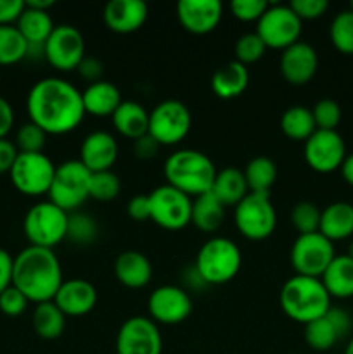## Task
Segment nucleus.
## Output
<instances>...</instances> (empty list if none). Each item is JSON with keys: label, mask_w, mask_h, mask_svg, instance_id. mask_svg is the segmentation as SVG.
I'll return each mask as SVG.
<instances>
[{"label": "nucleus", "mask_w": 353, "mask_h": 354, "mask_svg": "<svg viewBox=\"0 0 353 354\" xmlns=\"http://www.w3.org/2000/svg\"><path fill=\"white\" fill-rule=\"evenodd\" d=\"M31 123L47 135H66L76 130L85 118L82 92L71 82L47 76L35 83L26 97Z\"/></svg>", "instance_id": "f257e3e1"}, {"label": "nucleus", "mask_w": 353, "mask_h": 354, "mask_svg": "<svg viewBox=\"0 0 353 354\" xmlns=\"http://www.w3.org/2000/svg\"><path fill=\"white\" fill-rule=\"evenodd\" d=\"M62 282V268L54 249L28 245L14 258L12 286L30 303L52 301Z\"/></svg>", "instance_id": "f03ea898"}, {"label": "nucleus", "mask_w": 353, "mask_h": 354, "mask_svg": "<svg viewBox=\"0 0 353 354\" xmlns=\"http://www.w3.org/2000/svg\"><path fill=\"white\" fill-rule=\"evenodd\" d=\"M163 171L166 183L189 196L190 199L210 192L217 176L213 161L196 149H180L172 152L166 158Z\"/></svg>", "instance_id": "7ed1b4c3"}, {"label": "nucleus", "mask_w": 353, "mask_h": 354, "mask_svg": "<svg viewBox=\"0 0 353 354\" xmlns=\"http://www.w3.org/2000/svg\"><path fill=\"white\" fill-rule=\"evenodd\" d=\"M279 304L287 318L308 325L331 310V296L320 279L294 275L280 287Z\"/></svg>", "instance_id": "20e7f679"}, {"label": "nucleus", "mask_w": 353, "mask_h": 354, "mask_svg": "<svg viewBox=\"0 0 353 354\" xmlns=\"http://www.w3.org/2000/svg\"><path fill=\"white\" fill-rule=\"evenodd\" d=\"M241 265V249L234 241L211 237L197 251L194 270L206 286H224L237 277Z\"/></svg>", "instance_id": "39448f33"}, {"label": "nucleus", "mask_w": 353, "mask_h": 354, "mask_svg": "<svg viewBox=\"0 0 353 354\" xmlns=\"http://www.w3.org/2000/svg\"><path fill=\"white\" fill-rule=\"evenodd\" d=\"M92 173L78 161L69 159L55 166L54 180L48 189V201L68 214L75 213L90 197Z\"/></svg>", "instance_id": "423d86ee"}, {"label": "nucleus", "mask_w": 353, "mask_h": 354, "mask_svg": "<svg viewBox=\"0 0 353 354\" xmlns=\"http://www.w3.org/2000/svg\"><path fill=\"white\" fill-rule=\"evenodd\" d=\"M69 214L51 201L33 204L24 214L23 230L30 245L54 249L68 234Z\"/></svg>", "instance_id": "0eeeda50"}, {"label": "nucleus", "mask_w": 353, "mask_h": 354, "mask_svg": "<svg viewBox=\"0 0 353 354\" xmlns=\"http://www.w3.org/2000/svg\"><path fill=\"white\" fill-rule=\"evenodd\" d=\"M234 223L239 234L248 241L260 242L269 239L277 227V213L270 194L248 192L234 207Z\"/></svg>", "instance_id": "6e6552de"}, {"label": "nucleus", "mask_w": 353, "mask_h": 354, "mask_svg": "<svg viewBox=\"0 0 353 354\" xmlns=\"http://www.w3.org/2000/svg\"><path fill=\"white\" fill-rule=\"evenodd\" d=\"M192 116L189 107L180 100H163L149 113L147 133L159 145H176L189 135Z\"/></svg>", "instance_id": "1a4fd4ad"}, {"label": "nucleus", "mask_w": 353, "mask_h": 354, "mask_svg": "<svg viewBox=\"0 0 353 354\" xmlns=\"http://www.w3.org/2000/svg\"><path fill=\"white\" fill-rule=\"evenodd\" d=\"M55 165L44 152H19L10 168V182L21 194L38 197L48 194L54 180Z\"/></svg>", "instance_id": "9d476101"}, {"label": "nucleus", "mask_w": 353, "mask_h": 354, "mask_svg": "<svg viewBox=\"0 0 353 354\" xmlns=\"http://www.w3.org/2000/svg\"><path fill=\"white\" fill-rule=\"evenodd\" d=\"M303 21L293 12L289 6H270L256 23V35L263 40L266 48L286 50L300 41Z\"/></svg>", "instance_id": "9b49d317"}, {"label": "nucleus", "mask_w": 353, "mask_h": 354, "mask_svg": "<svg viewBox=\"0 0 353 354\" xmlns=\"http://www.w3.org/2000/svg\"><path fill=\"white\" fill-rule=\"evenodd\" d=\"M151 221L168 232H179L190 223L192 199L172 185L158 187L149 194Z\"/></svg>", "instance_id": "f8f14e48"}, {"label": "nucleus", "mask_w": 353, "mask_h": 354, "mask_svg": "<svg viewBox=\"0 0 353 354\" xmlns=\"http://www.w3.org/2000/svg\"><path fill=\"white\" fill-rule=\"evenodd\" d=\"M334 256V242L325 239L320 232H314L298 235L291 248V265L296 275L320 279Z\"/></svg>", "instance_id": "ddd939ff"}, {"label": "nucleus", "mask_w": 353, "mask_h": 354, "mask_svg": "<svg viewBox=\"0 0 353 354\" xmlns=\"http://www.w3.org/2000/svg\"><path fill=\"white\" fill-rule=\"evenodd\" d=\"M45 61L57 71H75L85 57V38L73 24H57L44 45Z\"/></svg>", "instance_id": "4468645a"}, {"label": "nucleus", "mask_w": 353, "mask_h": 354, "mask_svg": "<svg viewBox=\"0 0 353 354\" xmlns=\"http://www.w3.org/2000/svg\"><path fill=\"white\" fill-rule=\"evenodd\" d=\"M303 156L314 171L332 173L341 168L346 158V145L338 130H315L305 142Z\"/></svg>", "instance_id": "2eb2a0df"}, {"label": "nucleus", "mask_w": 353, "mask_h": 354, "mask_svg": "<svg viewBox=\"0 0 353 354\" xmlns=\"http://www.w3.org/2000/svg\"><path fill=\"white\" fill-rule=\"evenodd\" d=\"M163 337L158 325L147 317H130L116 335V354H161Z\"/></svg>", "instance_id": "dca6fc26"}, {"label": "nucleus", "mask_w": 353, "mask_h": 354, "mask_svg": "<svg viewBox=\"0 0 353 354\" xmlns=\"http://www.w3.org/2000/svg\"><path fill=\"white\" fill-rule=\"evenodd\" d=\"M353 328L352 315L341 308H332L318 320L305 325V342L314 351H329L348 337Z\"/></svg>", "instance_id": "f3484780"}, {"label": "nucleus", "mask_w": 353, "mask_h": 354, "mask_svg": "<svg viewBox=\"0 0 353 354\" xmlns=\"http://www.w3.org/2000/svg\"><path fill=\"white\" fill-rule=\"evenodd\" d=\"M147 310L156 325H179L192 313V301L182 287L161 286L149 296Z\"/></svg>", "instance_id": "a211bd4d"}, {"label": "nucleus", "mask_w": 353, "mask_h": 354, "mask_svg": "<svg viewBox=\"0 0 353 354\" xmlns=\"http://www.w3.org/2000/svg\"><path fill=\"white\" fill-rule=\"evenodd\" d=\"M180 26L192 35H208L215 31L224 17L220 0H180L176 3Z\"/></svg>", "instance_id": "6ab92c4d"}, {"label": "nucleus", "mask_w": 353, "mask_h": 354, "mask_svg": "<svg viewBox=\"0 0 353 354\" xmlns=\"http://www.w3.org/2000/svg\"><path fill=\"white\" fill-rule=\"evenodd\" d=\"M282 78L293 86H303L311 82L318 69V54L307 41H296L282 50L279 61Z\"/></svg>", "instance_id": "aec40b11"}, {"label": "nucleus", "mask_w": 353, "mask_h": 354, "mask_svg": "<svg viewBox=\"0 0 353 354\" xmlns=\"http://www.w3.org/2000/svg\"><path fill=\"white\" fill-rule=\"evenodd\" d=\"M149 16L147 3L142 0H111L102 10L107 30L118 35H130L141 30Z\"/></svg>", "instance_id": "412c9836"}, {"label": "nucleus", "mask_w": 353, "mask_h": 354, "mask_svg": "<svg viewBox=\"0 0 353 354\" xmlns=\"http://www.w3.org/2000/svg\"><path fill=\"white\" fill-rule=\"evenodd\" d=\"M118 159V142L109 131L97 130L87 135L80 145L78 161L90 173L109 171Z\"/></svg>", "instance_id": "4be33fe9"}, {"label": "nucleus", "mask_w": 353, "mask_h": 354, "mask_svg": "<svg viewBox=\"0 0 353 354\" xmlns=\"http://www.w3.org/2000/svg\"><path fill=\"white\" fill-rule=\"evenodd\" d=\"M66 317H85L96 308L97 289L85 279L64 280L52 299Z\"/></svg>", "instance_id": "5701e85b"}, {"label": "nucleus", "mask_w": 353, "mask_h": 354, "mask_svg": "<svg viewBox=\"0 0 353 354\" xmlns=\"http://www.w3.org/2000/svg\"><path fill=\"white\" fill-rule=\"evenodd\" d=\"M114 277L127 289H142L152 279V265L138 251H123L114 261Z\"/></svg>", "instance_id": "b1692460"}, {"label": "nucleus", "mask_w": 353, "mask_h": 354, "mask_svg": "<svg viewBox=\"0 0 353 354\" xmlns=\"http://www.w3.org/2000/svg\"><path fill=\"white\" fill-rule=\"evenodd\" d=\"M82 100L85 114H92L97 118L113 116L114 111L123 102L120 88L106 80L90 83L82 92Z\"/></svg>", "instance_id": "393cba45"}, {"label": "nucleus", "mask_w": 353, "mask_h": 354, "mask_svg": "<svg viewBox=\"0 0 353 354\" xmlns=\"http://www.w3.org/2000/svg\"><path fill=\"white\" fill-rule=\"evenodd\" d=\"M318 232L331 242L345 241L353 235V204L336 201L320 213Z\"/></svg>", "instance_id": "a878e982"}, {"label": "nucleus", "mask_w": 353, "mask_h": 354, "mask_svg": "<svg viewBox=\"0 0 353 354\" xmlns=\"http://www.w3.org/2000/svg\"><path fill=\"white\" fill-rule=\"evenodd\" d=\"M249 85L248 66L230 61L218 68L211 76V90L218 99L230 100L241 95Z\"/></svg>", "instance_id": "bb28decb"}, {"label": "nucleus", "mask_w": 353, "mask_h": 354, "mask_svg": "<svg viewBox=\"0 0 353 354\" xmlns=\"http://www.w3.org/2000/svg\"><path fill=\"white\" fill-rule=\"evenodd\" d=\"M114 130L125 138L137 140L149 130V113L142 104L135 100H123L111 116Z\"/></svg>", "instance_id": "cd10ccee"}, {"label": "nucleus", "mask_w": 353, "mask_h": 354, "mask_svg": "<svg viewBox=\"0 0 353 354\" xmlns=\"http://www.w3.org/2000/svg\"><path fill=\"white\" fill-rule=\"evenodd\" d=\"M320 282L324 283L331 299L353 297V259L346 254L334 256L331 265L322 273Z\"/></svg>", "instance_id": "c85d7f7f"}, {"label": "nucleus", "mask_w": 353, "mask_h": 354, "mask_svg": "<svg viewBox=\"0 0 353 354\" xmlns=\"http://www.w3.org/2000/svg\"><path fill=\"white\" fill-rule=\"evenodd\" d=\"M210 192L213 194L225 207L237 206L249 192L242 169L232 168L230 166V168H224L220 169V171H217V176H215Z\"/></svg>", "instance_id": "c756f323"}, {"label": "nucleus", "mask_w": 353, "mask_h": 354, "mask_svg": "<svg viewBox=\"0 0 353 354\" xmlns=\"http://www.w3.org/2000/svg\"><path fill=\"white\" fill-rule=\"evenodd\" d=\"M225 221V206L211 192L194 197L190 223L204 234H215Z\"/></svg>", "instance_id": "7c9ffc66"}, {"label": "nucleus", "mask_w": 353, "mask_h": 354, "mask_svg": "<svg viewBox=\"0 0 353 354\" xmlns=\"http://www.w3.org/2000/svg\"><path fill=\"white\" fill-rule=\"evenodd\" d=\"M16 28L28 41V45H44L54 31L55 24L48 10L31 9L24 3V10L17 19Z\"/></svg>", "instance_id": "2f4dec72"}, {"label": "nucleus", "mask_w": 353, "mask_h": 354, "mask_svg": "<svg viewBox=\"0 0 353 354\" xmlns=\"http://www.w3.org/2000/svg\"><path fill=\"white\" fill-rule=\"evenodd\" d=\"M66 318L68 317L55 306L54 301H47V303H40L35 306L31 322H33V328L38 337L45 339V341H54V339L61 337L64 332Z\"/></svg>", "instance_id": "473e14b6"}, {"label": "nucleus", "mask_w": 353, "mask_h": 354, "mask_svg": "<svg viewBox=\"0 0 353 354\" xmlns=\"http://www.w3.org/2000/svg\"><path fill=\"white\" fill-rule=\"evenodd\" d=\"M280 130L289 140L305 144L317 130L311 109L305 106H293L286 109L280 116Z\"/></svg>", "instance_id": "72a5a7b5"}, {"label": "nucleus", "mask_w": 353, "mask_h": 354, "mask_svg": "<svg viewBox=\"0 0 353 354\" xmlns=\"http://www.w3.org/2000/svg\"><path fill=\"white\" fill-rule=\"evenodd\" d=\"M242 173L249 192L270 194V189L277 180V165L266 156H258L246 165Z\"/></svg>", "instance_id": "f704fd0d"}, {"label": "nucleus", "mask_w": 353, "mask_h": 354, "mask_svg": "<svg viewBox=\"0 0 353 354\" xmlns=\"http://www.w3.org/2000/svg\"><path fill=\"white\" fill-rule=\"evenodd\" d=\"M28 41L16 24L0 26V66H10L26 59Z\"/></svg>", "instance_id": "c9c22d12"}, {"label": "nucleus", "mask_w": 353, "mask_h": 354, "mask_svg": "<svg viewBox=\"0 0 353 354\" xmlns=\"http://www.w3.org/2000/svg\"><path fill=\"white\" fill-rule=\"evenodd\" d=\"M329 38L334 48L341 54H353V10H339L329 26Z\"/></svg>", "instance_id": "e433bc0d"}, {"label": "nucleus", "mask_w": 353, "mask_h": 354, "mask_svg": "<svg viewBox=\"0 0 353 354\" xmlns=\"http://www.w3.org/2000/svg\"><path fill=\"white\" fill-rule=\"evenodd\" d=\"M97 235H99V225L96 218L87 213H80V211L69 214L66 239L78 245H89L96 241Z\"/></svg>", "instance_id": "4c0bfd02"}, {"label": "nucleus", "mask_w": 353, "mask_h": 354, "mask_svg": "<svg viewBox=\"0 0 353 354\" xmlns=\"http://www.w3.org/2000/svg\"><path fill=\"white\" fill-rule=\"evenodd\" d=\"M320 213L322 211L314 203L301 201L294 204L291 211V223L300 235L314 234V232H318V227H320Z\"/></svg>", "instance_id": "58836bf2"}, {"label": "nucleus", "mask_w": 353, "mask_h": 354, "mask_svg": "<svg viewBox=\"0 0 353 354\" xmlns=\"http://www.w3.org/2000/svg\"><path fill=\"white\" fill-rule=\"evenodd\" d=\"M121 190V182L113 169L109 171L92 173L90 178V197L99 203H109L116 199Z\"/></svg>", "instance_id": "ea45409f"}, {"label": "nucleus", "mask_w": 353, "mask_h": 354, "mask_svg": "<svg viewBox=\"0 0 353 354\" xmlns=\"http://www.w3.org/2000/svg\"><path fill=\"white\" fill-rule=\"evenodd\" d=\"M45 142H47V133L37 127L35 123L28 121V123L21 124L17 128L16 133V147L19 152H28V154H35V152H44Z\"/></svg>", "instance_id": "a19ab883"}, {"label": "nucleus", "mask_w": 353, "mask_h": 354, "mask_svg": "<svg viewBox=\"0 0 353 354\" xmlns=\"http://www.w3.org/2000/svg\"><path fill=\"white\" fill-rule=\"evenodd\" d=\"M265 44H263L262 38L256 35V31L253 33H244L242 37H239V40L235 41V61L241 62V64H255L260 59L265 55Z\"/></svg>", "instance_id": "79ce46f5"}, {"label": "nucleus", "mask_w": 353, "mask_h": 354, "mask_svg": "<svg viewBox=\"0 0 353 354\" xmlns=\"http://www.w3.org/2000/svg\"><path fill=\"white\" fill-rule=\"evenodd\" d=\"M311 114H314L317 130H336L338 124L341 123V107L332 99L318 100L311 107Z\"/></svg>", "instance_id": "37998d69"}, {"label": "nucleus", "mask_w": 353, "mask_h": 354, "mask_svg": "<svg viewBox=\"0 0 353 354\" xmlns=\"http://www.w3.org/2000/svg\"><path fill=\"white\" fill-rule=\"evenodd\" d=\"M269 7L270 3L266 0H234L230 3L234 17H237L239 21H244V23H253V21L258 23L260 17L265 14Z\"/></svg>", "instance_id": "c03bdc74"}, {"label": "nucleus", "mask_w": 353, "mask_h": 354, "mask_svg": "<svg viewBox=\"0 0 353 354\" xmlns=\"http://www.w3.org/2000/svg\"><path fill=\"white\" fill-rule=\"evenodd\" d=\"M28 303L30 301L26 299V296L21 290H17L14 286L7 287L0 294V311L3 315H7V317H19L21 313H24Z\"/></svg>", "instance_id": "a18cd8bd"}, {"label": "nucleus", "mask_w": 353, "mask_h": 354, "mask_svg": "<svg viewBox=\"0 0 353 354\" xmlns=\"http://www.w3.org/2000/svg\"><path fill=\"white\" fill-rule=\"evenodd\" d=\"M289 7L301 21H311L327 12L329 2L327 0H293Z\"/></svg>", "instance_id": "49530a36"}, {"label": "nucleus", "mask_w": 353, "mask_h": 354, "mask_svg": "<svg viewBox=\"0 0 353 354\" xmlns=\"http://www.w3.org/2000/svg\"><path fill=\"white\" fill-rule=\"evenodd\" d=\"M76 71H78V75L82 76L85 82H89V85H90V83L100 82V76H102V73H104V66L97 57L85 55V57H83V61L80 62L78 68H76Z\"/></svg>", "instance_id": "de8ad7c7"}, {"label": "nucleus", "mask_w": 353, "mask_h": 354, "mask_svg": "<svg viewBox=\"0 0 353 354\" xmlns=\"http://www.w3.org/2000/svg\"><path fill=\"white\" fill-rule=\"evenodd\" d=\"M24 10V0H0V26L16 24Z\"/></svg>", "instance_id": "09e8293b"}, {"label": "nucleus", "mask_w": 353, "mask_h": 354, "mask_svg": "<svg viewBox=\"0 0 353 354\" xmlns=\"http://www.w3.org/2000/svg\"><path fill=\"white\" fill-rule=\"evenodd\" d=\"M128 216L134 221L151 220V207H149V196H135L127 204Z\"/></svg>", "instance_id": "8fccbe9b"}, {"label": "nucleus", "mask_w": 353, "mask_h": 354, "mask_svg": "<svg viewBox=\"0 0 353 354\" xmlns=\"http://www.w3.org/2000/svg\"><path fill=\"white\" fill-rule=\"evenodd\" d=\"M159 147H161V145H159L151 135L145 133L142 135L141 138H137V140H134V147H132V151H134V154L137 156L138 159L147 161V159H152L158 156Z\"/></svg>", "instance_id": "3c124183"}, {"label": "nucleus", "mask_w": 353, "mask_h": 354, "mask_svg": "<svg viewBox=\"0 0 353 354\" xmlns=\"http://www.w3.org/2000/svg\"><path fill=\"white\" fill-rule=\"evenodd\" d=\"M17 154H19V151H17L14 142H10L9 138H0V173L10 171Z\"/></svg>", "instance_id": "603ef678"}, {"label": "nucleus", "mask_w": 353, "mask_h": 354, "mask_svg": "<svg viewBox=\"0 0 353 354\" xmlns=\"http://www.w3.org/2000/svg\"><path fill=\"white\" fill-rule=\"evenodd\" d=\"M12 272H14V258L0 248V294L12 286Z\"/></svg>", "instance_id": "864d4df0"}, {"label": "nucleus", "mask_w": 353, "mask_h": 354, "mask_svg": "<svg viewBox=\"0 0 353 354\" xmlns=\"http://www.w3.org/2000/svg\"><path fill=\"white\" fill-rule=\"evenodd\" d=\"M14 124V109L9 100L0 95V138H7Z\"/></svg>", "instance_id": "5fc2aeb1"}, {"label": "nucleus", "mask_w": 353, "mask_h": 354, "mask_svg": "<svg viewBox=\"0 0 353 354\" xmlns=\"http://www.w3.org/2000/svg\"><path fill=\"white\" fill-rule=\"evenodd\" d=\"M339 169H341L343 180H345L348 185L353 187V152H352V154H346L345 161H343L341 168H339Z\"/></svg>", "instance_id": "6e6d98bb"}, {"label": "nucleus", "mask_w": 353, "mask_h": 354, "mask_svg": "<svg viewBox=\"0 0 353 354\" xmlns=\"http://www.w3.org/2000/svg\"><path fill=\"white\" fill-rule=\"evenodd\" d=\"M26 3L28 7L31 9H38V10H48L52 6H54V0H28Z\"/></svg>", "instance_id": "4d7b16f0"}, {"label": "nucleus", "mask_w": 353, "mask_h": 354, "mask_svg": "<svg viewBox=\"0 0 353 354\" xmlns=\"http://www.w3.org/2000/svg\"><path fill=\"white\" fill-rule=\"evenodd\" d=\"M345 354H353V337L350 339V342H348V344H346Z\"/></svg>", "instance_id": "13d9d810"}, {"label": "nucleus", "mask_w": 353, "mask_h": 354, "mask_svg": "<svg viewBox=\"0 0 353 354\" xmlns=\"http://www.w3.org/2000/svg\"><path fill=\"white\" fill-rule=\"evenodd\" d=\"M346 256H350V258L353 259V241L348 244V252H346Z\"/></svg>", "instance_id": "bf43d9fd"}, {"label": "nucleus", "mask_w": 353, "mask_h": 354, "mask_svg": "<svg viewBox=\"0 0 353 354\" xmlns=\"http://www.w3.org/2000/svg\"><path fill=\"white\" fill-rule=\"evenodd\" d=\"M350 9H352V10H353V2H352V6H350Z\"/></svg>", "instance_id": "052dcab7"}]
</instances>
